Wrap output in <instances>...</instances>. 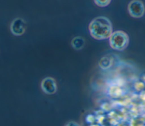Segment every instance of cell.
<instances>
[{
    "mask_svg": "<svg viewBox=\"0 0 145 126\" xmlns=\"http://www.w3.org/2000/svg\"><path fill=\"white\" fill-rule=\"evenodd\" d=\"M90 35L97 40L109 38L113 32V26L110 19L104 16L93 18L88 25Z\"/></svg>",
    "mask_w": 145,
    "mask_h": 126,
    "instance_id": "6da1fadb",
    "label": "cell"
},
{
    "mask_svg": "<svg viewBox=\"0 0 145 126\" xmlns=\"http://www.w3.org/2000/svg\"><path fill=\"white\" fill-rule=\"evenodd\" d=\"M110 47L114 50L123 51L129 43V37L127 34L123 31L117 30L112 32L109 38Z\"/></svg>",
    "mask_w": 145,
    "mask_h": 126,
    "instance_id": "7a4b0ae2",
    "label": "cell"
},
{
    "mask_svg": "<svg viewBox=\"0 0 145 126\" xmlns=\"http://www.w3.org/2000/svg\"><path fill=\"white\" fill-rule=\"evenodd\" d=\"M127 10L133 18H139L143 16L145 12V7L143 3L140 0H132L129 2Z\"/></svg>",
    "mask_w": 145,
    "mask_h": 126,
    "instance_id": "3957f363",
    "label": "cell"
},
{
    "mask_svg": "<svg viewBox=\"0 0 145 126\" xmlns=\"http://www.w3.org/2000/svg\"><path fill=\"white\" fill-rule=\"evenodd\" d=\"M11 33L16 36L23 35L25 31L26 23L21 18H16L11 22L10 26Z\"/></svg>",
    "mask_w": 145,
    "mask_h": 126,
    "instance_id": "277c9868",
    "label": "cell"
},
{
    "mask_svg": "<svg viewBox=\"0 0 145 126\" xmlns=\"http://www.w3.org/2000/svg\"><path fill=\"white\" fill-rule=\"evenodd\" d=\"M41 88L42 91L46 94H54L57 90L56 81L52 77H46L41 81Z\"/></svg>",
    "mask_w": 145,
    "mask_h": 126,
    "instance_id": "5b68a950",
    "label": "cell"
},
{
    "mask_svg": "<svg viewBox=\"0 0 145 126\" xmlns=\"http://www.w3.org/2000/svg\"><path fill=\"white\" fill-rule=\"evenodd\" d=\"M85 39L82 36H75L71 41V47L76 51H80L83 49L85 45Z\"/></svg>",
    "mask_w": 145,
    "mask_h": 126,
    "instance_id": "8992f818",
    "label": "cell"
},
{
    "mask_svg": "<svg viewBox=\"0 0 145 126\" xmlns=\"http://www.w3.org/2000/svg\"><path fill=\"white\" fill-rule=\"evenodd\" d=\"M113 60L108 56L103 57L99 62V66L102 69H108L112 65Z\"/></svg>",
    "mask_w": 145,
    "mask_h": 126,
    "instance_id": "52a82bcc",
    "label": "cell"
},
{
    "mask_svg": "<svg viewBox=\"0 0 145 126\" xmlns=\"http://www.w3.org/2000/svg\"><path fill=\"white\" fill-rule=\"evenodd\" d=\"M112 0H93L96 5L100 7H105L108 6L111 2Z\"/></svg>",
    "mask_w": 145,
    "mask_h": 126,
    "instance_id": "ba28073f",
    "label": "cell"
}]
</instances>
